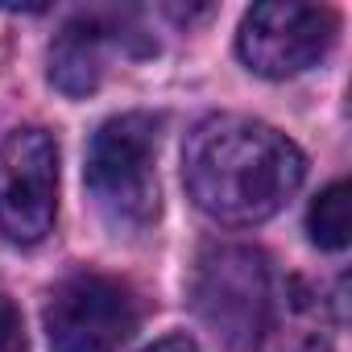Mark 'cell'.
I'll return each mask as SVG.
<instances>
[{"label": "cell", "instance_id": "cell-8", "mask_svg": "<svg viewBox=\"0 0 352 352\" xmlns=\"http://www.w3.org/2000/svg\"><path fill=\"white\" fill-rule=\"evenodd\" d=\"M208 278L199 286V302H220V319L232 315H249L265 302V286H261V265L249 249H224L216 257V265H208Z\"/></svg>", "mask_w": 352, "mask_h": 352}, {"label": "cell", "instance_id": "cell-6", "mask_svg": "<svg viewBox=\"0 0 352 352\" xmlns=\"http://www.w3.org/2000/svg\"><path fill=\"white\" fill-rule=\"evenodd\" d=\"M336 319L327 298L307 278H286L261 302L257 352H331Z\"/></svg>", "mask_w": 352, "mask_h": 352}, {"label": "cell", "instance_id": "cell-9", "mask_svg": "<svg viewBox=\"0 0 352 352\" xmlns=\"http://www.w3.org/2000/svg\"><path fill=\"white\" fill-rule=\"evenodd\" d=\"M348 232H352L348 183H331V187H323V191L311 199L307 236H311V245H319V249H327V253H340V249L348 245Z\"/></svg>", "mask_w": 352, "mask_h": 352}, {"label": "cell", "instance_id": "cell-2", "mask_svg": "<svg viewBox=\"0 0 352 352\" xmlns=\"http://www.w3.org/2000/svg\"><path fill=\"white\" fill-rule=\"evenodd\" d=\"M157 120L149 112H124L104 120L87 141L83 183L96 212L112 228H145L157 216Z\"/></svg>", "mask_w": 352, "mask_h": 352}, {"label": "cell", "instance_id": "cell-3", "mask_svg": "<svg viewBox=\"0 0 352 352\" xmlns=\"http://www.w3.org/2000/svg\"><path fill=\"white\" fill-rule=\"evenodd\" d=\"M340 17L327 5L307 0H265L253 5L236 30L241 63L261 79H290L315 67L336 42Z\"/></svg>", "mask_w": 352, "mask_h": 352}, {"label": "cell", "instance_id": "cell-7", "mask_svg": "<svg viewBox=\"0 0 352 352\" xmlns=\"http://www.w3.org/2000/svg\"><path fill=\"white\" fill-rule=\"evenodd\" d=\"M120 42V34L96 17H79L71 25H63V34L50 42V83L71 96L83 100L104 83L108 71V50Z\"/></svg>", "mask_w": 352, "mask_h": 352}, {"label": "cell", "instance_id": "cell-4", "mask_svg": "<svg viewBox=\"0 0 352 352\" xmlns=\"http://www.w3.org/2000/svg\"><path fill=\"white\" fill-rule=\"evenodd\" d=\"M42 323L54 352H120L137 331V298L120 278L71 274L50 290Z\"/></svg>", "mask_w": 352, "mask_h": 352}, {"label": "cell", "instance_id": "cell-11", "mask_svg": "<svg viewBox=\"0 0 352 352\" xmlns=\"http://www.w3.org/2000/svg\"><path fill=\"white\" fill-rule=\"evenodd\" d=\"M141 352H199V348H195V340H191V336L174 331V336H162V340H153V344H149V348H141Z\"/></svg>", "mask_w": 352, "mask_h": 352}, {"label": "cell", "instance_id": "cell-1", "mask_svg": "<svg viewBox=\"0 0 352 352\" xmlns=\"http://www.w3.org/2000/svg\"><path fill=\"white\" fill-rule=\"evenodd\" d=\"M307 179L302 149L274 124L245 112L204 116L183 145V183L204 216L253 228L278 216Z\"/></svg>", "mask_w": 352, "mask_h": 352}, {"label": "cell", "instance_id": "cell-10", "mask_svg": "<svg viewBox=\"0 0 352 352\" xmlns=\"http://www.w3.org/2000/svg\"><path fill=\"white\" fill-rule=\"evenodd\" d=\"M25 348H30L25 319H21V311L9 294H0V352H25Z\"/></svg>", "mask_w": 352, "mask_h": 352}, {"label": "cell", "instance_id": "cell-5", "mask_svg": "<svg viewBox=\"0 0 352 352\" xmlns=\"http://www.w3.org/2000/svg\"><path fill=\"white\" fill-rule=\"evenodd\" d=\"M58 216V145L46 129H13L0 141V232L38 245Z\"/></svg>", "mask_w": 352, "mask_h": 352}]
</instances>
